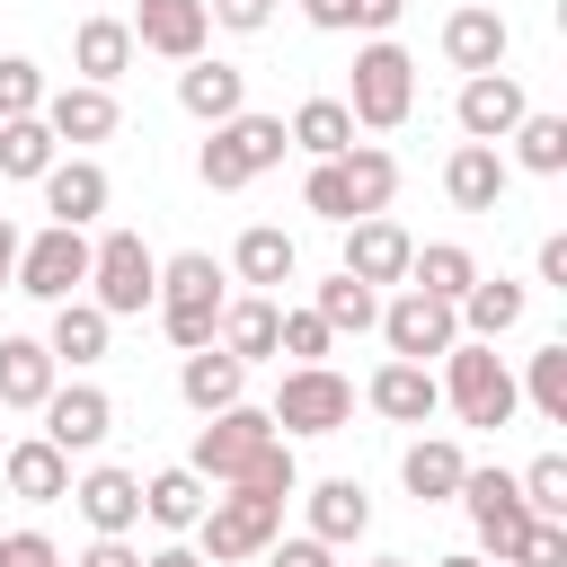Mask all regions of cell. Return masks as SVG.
Listing matches in <instances>:
<instances>
[{
	"label": "cell",
	"instance_id": "obj_4",
	"mask_svg": "<svg viewBox=\"0 0 567 567\" xmlns=\"http://www.w3.org/2000/svg\"><path fill=\"white\" fill-rule=\"evenodd\" d=\"M408 106H416V62H408V44L372 35V44L354 53L346 115H354V133H399V124H408Z\"/></svg>",
	"mask_w": 567,
	"mask_h": 567
},
{
	"label": "cell",
	"instance_id": "obj_25",
	"mask_svg": "<svg viewBox=\"0 0 567 567\" xmlns=\"http://www.w3.org/2000/svg\"><path fill=\"white\" fill-rule=\"evenodd\" d=\"M106 328H115V319H106V310H97L89 292H71V301H53V328H44V354H53V363H71V372H89V363L106 354Z\"/></svg>",
	"mask_w": 567,
	"mask_h": 567
},
{
	"label": "cell",
	"instance_id": "obj_39",
	"mask_svg": "<svg viewBox=\"0 0 567 567\" xmlns=\"http://www.w3.org/2000/svg\"><path fill=\"white\" fill-rule=\"evenodd\" d=\"M53 133H44V115H0V177H44L53 168Z\"/></svg>",
	"mask_w": 567,
	"mask_h": 567
},
{
	"label": "cell",
	"instance_id": "obj_53",
	"mask_svg": "<svg viewBox=\"0 0 567 567\" xmlns=\"http://www.w3.org/2000/svg\"><path fill=\"white\" fill-rule=\"evenodd\" d=\"M142 567H204V549H186V540H168V549H151Z\"/></svg>",
	"mask_w": 567,
	"mask_h": 567
},
{
	"label": "cell",
	"instance_id": "obj_47",
	"mask_svg": "<svg viewBox=\"0 0 567 567\" xmlns=\"http://www.w3.org/2000/svg\"><path fill=\"white\" fill-rule=\"evenodd\" d=\"M0 567H62V549L44 532H0Z\"/></svg>",
	"mask_w": 567,
	"mask_h": 567
},
{
	"label": "cell",
	"instance_id": "obj_8",
	"mask_svg": "<svg viewBox=\"0 0 567 567\" xmlns=\"http://www.w3.org/2000/svg\"><path fill=\"white\" fill-rule=\"evenodd\" d=\"M266 416H275V434H346V416H354V381L328 372V363H292V372L275 381Z\"/></svg>",
	"mask_w": 567,
	"mask_h": 567
},
{
	"label": "cell",
	"instance_id": "obj_10",
	"mask_svg": "<svg viewBox=\"0 0 567 567\" xmlns=\"http://www.w3.org/2000/svg\"><path fill=\"white\" fill-rule=\"evenodd\" d=\"M452 505H470V523H478V558H514V540L532 532V505H523V487L505 478V470H461V496Z\"/></svg>",
	"mask_w": 567,
	"mask_h": 567
},
{
	"label": "cell",
	"instance_id": "obj_26",
	"mask_svg": "<svg viewBox=\"0 0 567 567\" xmlns=\"http://www.w3.org/2000/svg\"><path fill=\"white\" fill-rule=\"evenodd\" d=\"M177 390H186V408H195V416L239 408V399H248V363H239L230 346H195V354H186V372H177Z\"/></svg>",
	"mask_w": 567,
	"mask_h": 567
},
{
	"label": "cell",
	"instance_id": "obj_50",
	"mask_svg": "<svg viewBox=\"0 0 567 567\" xmlns=\"http://www.w3.org/2000/svg\"><path fill=\"white\" fill-rule=\"evenodd\" d=\"M399 9H408V0H354V27H363V35H390Z\"/></svg>",
	"mask_w": 567,
	"mask_h": 567
},
{
	"label": "cell",
	"instance_id": "obj_46",
	"mask_svg": "<svg viewBox=\"0 0 567 567\" xmlns=\"http://www.w3.org/2000/svg\"><path fill=\"white\" fill-rule=\"evenodd\" d=\"M257 558H266V567H337V549H328V540H310V532H292V540L275 532Z\"/></svg>",
	"mask_w": 567,
	"mask_h": 567
},
{
	"label": "cell",
	"instance_id": "obj_55",
	"mask_svg": "<svg viewBox=\"0 0 567 567\" xmlns=\"http://www.w3.org/2000/svg\"><path fill=\"white\" fill-rule=\"evenodd\" d=\"M434 567H487V558H478V549H452V558H434Z\"/></svg>",
	"mask_w": 567,
	"mask_h": 567
},
{
	"label": "cell",
	"instance_id": "obj_29",
	"mask_svg": "<svg viewBox=\"0 0 567 567\" xmlns=\"http://www.w3.org/2000/svg\"><path fill=\"white\" fill-rule=\"evenodd\" d=\"M230 275H239V284H257V292H284V284L301 275V248H292L275 221H257V230H239V248H230Z\"/></svg>",
	"mask_w": 567,
	"mask_h": 567
},
{
	"label": "cell",
	"instance_id": "obj_49",
	"mask_svg": "<svg viewBox=\"0 0 567 567\" xmlns=\"http://www.w3.org/2000/svg\"><path fill=\"white\" fill-rule=\"evenodd\" d=\"M71 567H142V549H133L124 532H97V540H89V549H80Z\"/></svg>",
	"mask_w": 567,
	"mask_h": 567
},
{
	"label": "cell",
	"instance_id": "obj_45",
	"mask_svg": "<svg viewBox=\"0 0 567 567\" xmlns=\"http://www.w3.org/2000/svg\"><path fill=\"white\" fill-rule=\"evenodd\" d=\"M44 106V71L27 53H0V115H35Z\"/></svg>",
	"mask_w": 567,
	"mask_h": 567
},
{
	"label": "cell",
	"instance_id": "obj_5",
	"mask_svg": "<svg viewBox=\"0 0 567 567\" xmlns=\"http://www.w3.org/2000/svg\"><path fill=\"white\" fill-rule=\"evenodd\" d=\"M284 505H292V496H257V487L213 496V505L195 514V549H204V567H239V558H257V549L284 532Z\"/></svg>",
	"mask_w": 567,
	"mask_h": 567
},
{
	"label": "cell",
	"instance_id": "obj_35",
	"mask_svg": "<svg viewBox=\"0 0 567 567\" xmlns=\"http://www.w3.org/2000/svg\"><path fill=\"white\" fill-rule=\"evenodd\" d=\"M408 284L434 292V301H461V292L478 284V257H470L461 239H425V248H408Z\"/></svg>",
	"mask_w": 567,
	"mask_h": 567
},
{
	"label": "cell",
	"instance_id": "obj_23",
	"mask_svg": "<svg viewBox=\"0 0 567 567\" xmlns=\"http://www.w3.org/2000/svg\"><path fill=\"white\" fill-rule=\"evenodd\" d=\"M505 177H514V168H505L496 142H461V151L443 159V195H452L461 213H496V204H505Z\"/></svg>",
	"mask_w": 567,
	"mask_h": 567
},
{
	"label": "cell",
	"instance_id": "obj_9",
	"mask_svg": "<svg viewBox=\"0 0 567 567\" xmlns=\"http://www.w3.org/2000/svg\"><path fill=\"white\" fill-rule=\"evenodd\" d=\"M80 284H89V230L44 221L35 239H18V275H9V292H27V301H71Z\"/></svg>",
	"mask_w": 567,
	"mask_h": 567
},
{
	"label": "cell",
	"instance_id": "obj_31",
	"mask_svg": "<svg viewBox=\"0 0 567 567\" xmlns=\"http://www.w3.org/2000/svg\"><path fill=\"white\" fill-rule=\"evenodd\" d=\"M275 319H284V301H275V292H239V301H221L213 346H230L239 363H266V354H275Z\"/></svg>",
	"mask_w": 567,
	"mask_h": 567
},
{
	"label": "cell",
	"instance_id": "obj_43",
	"mask_svg": "<svg viewBox=\"0 0 567 567\" xmlns=\"http://www.w3.org/2000/svg\"><path fill=\"white\" fill-rule=\"evenodd\" d=\"M301 204L319 213V221H354V204H346V177H337V159H310V177H301Z\"/></svg>",
	"mask_w": 567,
	"mask_h": 567
},
{
	"label": "cell",
	"instance_id": "obj_6",
	"mask_svg": "<svg viewBox=\"0 0 567 567\" xmlns=\"http://www.w3.org/2000/svg\"><path fill=\"white\" fill-rule=\"evenodd\" d=\"M89 301H97L106 319H133V310L159 301V257L142 248V230H106V239H89Z\"/></svg>",
	"mask_w": 567,
	"mask_h": 567
},
{
	"label": "cell",
	"instance_id": "obj_48",
	"mask_svg": "<svg viewBox=\"0 0 567 567\" xmlns=\"http://www.w3.org/2000/svg\"><path fill=\"white\" fill-rule=\"evenodd\" d=\"M204 18H213V27H230V35H257V27L275 18V0H204Z\"/></svg>",
	"mask_w": 567,
	"mask_h": 567
},
{
	"label": "cell",
	"instance_id": "obj_19",
	"mask_svg": "<svg viewBox=\"0 0 567 567\" xmlns=\"http://www.w3.org/2000/svg\"><path fill=\"white\" fill-rule=\"evenodd\" d=\"M44 133L53 142H106L115 133V89H97V80H71V89H44Z\"/></svg>",
	"mask_w": 567,
	"mask_h": 567
},
{
	"label": "cell",
	"instance_id": "obj_2",
	"mask_svg": "<svg viewBox=\"0 0 567 567\" xmlns=\"http://www.w3.org/2000/svg\"><path fill=\"white\" fill-rule=\"evenodd\" d=\"M434 390H443V408L461 416V425H514V408H523V390H514V372H505V354L496 346H478V337H452L443 346V372H434Z\"/></svg>",
	"mask_w": 567,
	"mask_h": 567
},
{
	"label": "cell",
	"instance_id": "obj_44",
	"mask_svg": "<svg viewBox=\"0 0 567 567\" xmlns=\"http://www.w3.org/2000/svg\"><path fill=\"white\" fill-rule=\"evenodd\" d=\"M505 567H567V523H558V514H532V532L514 540Z\"/></svg>",
	"mask_w": 567,
	"mask_h": 567
},
{
	"label": "cell",
	"instance_id": "obj_16",
	"mask_svg": "<svg viewBox=\"0 0 567 567\" xmlns=\"http://www.w3.org/2000/svg\"><path fill=\"white\" fill-rule=\"evenodd\" d=\"M363 399H372V416H390V425H425V416L443 408L434 363H408V354H390V363L363 381Z\"/></svg>",
	"mask_w": 567,
	"mask_h": 567
},
{
	"label": "cell",
	"instance_id": "obj_40",
	"mask_svg": "<svg viewBox=\"0 0 567 567\" xmlns=\"http://www.w3.org/2000/svg\"><path fill=\"white\" fill-rule=\"evenodd\" d=\"M514 390H523L549 425H567V346H540V354H532V372H523Z\"/></svg>",
	"mask_w": 567,
	"mask_h": 567
},
{
	"label": "cell",
	"instance_id": "obj_37",
	"mask_svg": "<svg viewBox=\"0 0 567 567\" xmlns=\"http://www.w3.org/2000/svg\"><path fill=\"white\" fill-rule=\"evenodd\" d=\"M505 142H514L505 168H532V177H558V168H567V115H540V106H532Z\"/></svg>",
	"mask_w": 567,
	"mask_h": 567
},
{
	"label": "cell",
	"instance_id": "obj_27",
	"mask_svg": "<svg viewBox=\"0 0 567 567\" xmlns=\"http://www.w3.org/2000/svg\"><path fill=\"white\" fill-rule=\"evenodd\" d=\"M177 106H186L195 124H221V115H239V106H248V71H230V62H204V53H195V62L177 71Z\"/></svg>",
	"mask_w": 567,
	"mask_h": 567
},
{
	"label": "cell",
	"instance_id": "obj_54",
	"mask_svg": "<svg viewBox=\"0 0 567 567\" xmlns=\"http://www.w3.org/2000/svg\"><path fill=\"white\" fill-rule=\"evenodd\" d=\"M9 275H18V221L0 213V284H9Z\"/></svg>",
	"mask_w": 567,
	"mask_h": 567
},
{
	"label": "cell",
	"instance_id": "obj_14",
	"mask_svg": "<svg viewBox=\"0 0 567 567\" xmlns=\"http://www.w3.org/2000/svg\"><path fill=\"white\" fill-rule=\"evenodd\" d=\"M408 248H416V239H408L390 213H354V221H346V257H337V266H346L354 284H372V292H381V284H408Z\"/></svg>",
	"mask_w": 567,
	"mask_h": 567
},
{
	"label": "cell",
	"instance_id": "obj_3",
	"mask_svg": "<svg viewBox=\"0 0 567 567\" xmlns=\"http://www.w3.org/2000/svg\"><path fill=\"white\" fill-rule=\"evenodd\" d=\"M221 284H230V275H221L204 248H186V257H159V301H151V310H159V328H168V346H177V354L213 346V328H221V301H230Z\"/></svg>",
	"mask_w": 567,
	"mask_h": 567
},
{
	"label": "cell",
	"instance_id": "obj_18",
	"mask_svg": "<svg viewBox=\"0 0 567 567\" xmlns=\"http://www.w3.org/2000/svg\"><path fill=\"white\" fill-rule=\"evenodd\" d=\"M505 53H514V27L496 18V9H452L443 18V62L470 80V71H505Z\"/></svg>",
	"mask_w": 567,
	"mask_h": 567
},
{
	"label": "cell",
	"instance_id": "obj_20",
	"mask_svg": "<svg viewBox=\"0 0 567 567\" xmlns=\"http://www.w3.org/2000/svg\"><path fill=\"white\" fill-rule=\"evenodd\" d=\"M0 478H9V496H27V505H62V496H71V452H53L44 434L0 443Z\"/></svg>",
	"mask_w": 567,
	"mask_h": 567
},
{
	"label": "cell",
	"instance_id": "obj_30",
	"mask_svg": "<svg viewBox=\"0 0 567 567\" xmlns=\"http://www.w3.org/2000/svg\"><path fill=\"white\" fill-rule=\"evenodd\" d=\"M452 319H461V337L496 346L505 328H523V284H505V275H478V284L452 301Z\"/></svg>",
	"mask_w": 567,
	"mask_h": 567
},
{
	"label": "cell",
	"instance_id": "obj_42",
	"mask_svg": "<svg viewBox=\"0 0 567 567\" xmlns=\"http://www.w3.org/2000/svg\"><path fill=\"white\" fill-rule=\"evenodd\" d=\"M514 487H523V505H532V514H558V523H567V452H540Z\"/></svg>",
	"mask_w": 567,
	"mask_h": 567
},
{
	"label": "cell",
	"instance_id": "obj_13",
	"mask_svg": "<svg viewBox=\"0 0 567 567\" xmlns=\"http://www.w3.org/2000/svg\"><path fill=\"white\" fill-rule=\"evenodd\" d=\"M452 115H461V133H470V142H505V133L532 115V89H523L514 71H470V80H461V97H452Z\"/></svg>",
	"mask_w": 567,
	"mask_h": 567
},
{
	"label": "cell",
	"instance_id": "obj_21",
	"mask_svg": "<svg viewBox=\"0 0 567 567\" xmlns=\"http://www.w3.org/2000/svg\"><path fill=\"white\" fill-rule=\"evenodd\" d=\"M461 470H470V452H461L452 434H416V443L399 452V487H408L416 505H452V496H461Z\"/></svg>",
	"mask_w": 567,
	"mask_h": 567
},
{
	"label": "cell",
	"instance_id": "obj_36",
	"mask_svg": "<svg viewBox=\"0 0 567 567\" xmlns=\"http://www.w3.org/2000/svg\"><path fill=\"white\" fill-rule=\"evenodd\" d=\"M284 133H292V151H310V159H337V151L354 142V115H346V97H301Z\"/></svg>",
	"mask_w": 567,
	"mask_h": 567
},
{
	"label": "cell",
	"instance_id": "obj_56",
	"mask_svg": "<svg viewBox=\"0 0 567 567\" xmlns=\"http://www.w3.org/2000/svg\"><path fill=\"white\" fill-rule=\"evenodd\" d=\"M372 567H408V558H372Z\"/></svg>",
	"mask_w": 567,
	"mask_h": 567
},
{
	"label": "cell",
	"instance_id": "obj_33",
	"mask_svg": "<svg viewBox=\"0 0 567 567\" xmlns=\"http://www.w3.org/2000/svg\"><path fill=\"white\" fill-rule=\"evenodd\" d=\"M71 62H80V80L115 89V80L133 71V27H124V18H80V35H71Z\"/></svg>",
	"mask_w": 567,
	"mask_h": 567
},
{
	"label": "cell",
	"instance_id": "obj_52",
	"mask_svg": "<svg viewBox=\"0 0 567 567\" xmlns=\"http://www.w3.org/2000/svg\"><path fill=\"white\" fill-rule=\"evenodd\" d=\"M540 284H558V292H567V230H549V239H540Z\"/></svg>",
	"mask_w": 567,
	"mask_h": 567
},
{
	"label": "cell",
	"instance_id": "obj_7",
	"mask_svg": "<svg viewBox=\"0 0 567 567\" xmlns=\"http://www.w3.org/2000/svg\"><path fill=\"white\" fill-rule=\"evenodd\" d=\"M266 443H284V434H275V416L239 399V408H213V416L195 425V452H186V470H195L204 487H230V478H248V461H257Z\"/></svg>",
	"mask_w": 567,
	"mask_h": 567
},
{
	"label": "cell",
	"instance_id": "obj_17",
	"mask_svg": "<svg viewBox=\"0 0 567 567\" xmlns=\"http://www.w3.org/2000/svg\"><path fill=\"white\" fill-rule=\"evenodd\" d=\"M71 505H80L89 532H133V523H142V478L115 470V461H97V470L71 478Z\"/></svg>",
	"mask_w": 567,
	"mask_h": 567
},
{
	"label": "cell",
	"instance_id": "obj_11",
	"mask_svg": "<svg viewBox=\"0 0 567 567\" xmlns=\"http://www.w3.org/2000/svg\"><path fill=\"white\" fill-rule=\"evenodd\" d=\"M381 337H390V354H408V363H434L452 337H461V319H452V301H434V292H399V301H381V319H372Z\"/></svg>",
	"mask_w": 567,
	"mask_h": 567
},
{
	"label": "cell",
	"instance_id": "obj_38",
	"mask_svg": "<svg viewBox=\"0 0 567 567\" xmlns=\"http://www.w3.org/2000/svg\"><path fill=\"white\" fill-rule=\"evenodd\" d=\"M310 310H319L328 328H354V337H363V328L381 319V292H372V284H354V275L337 266L328 284H310Z\"/></svg>",
	"mask_w": 567,
	"mask_h": 567
},
{
	"label": "cell",
	"instance_id": "obj_15",
	"mask_svg": "<svg viewBox=\"0 0 567 567\" xmlns=\"http://www.w3.org/2000/svg\"><path fill=\"white\" fill-rule=\"evenodd\" d=\"M124 27H133V53H159V62H195L204 35H213L204 0H142Z\"/></svg>",
	"mask_w": 567,
	"mask_h": 567
},
{
	"label": "cell",
	"instance_id": "obj_22",
	"mask_svg": "<svg viewBox=\"0 0 567 567\" xmlns=\"http://www.w3.org/2000/svg\"><path fill=\"white\" fill-rule=\"evenodd\" d=\"M292 496H301V514H310V540H328V549L363 540V523H372L363 478H319V487H292Z\"/></svg>",
	"mask_w": 567,
	"mask_h": 567
},
{
	"label": "cell",
	"instance_id": "obj_41",
	"mask_svg": "<svg viewBox=\"0 0 567 567\" xmlns=\"http://www.w3.org/2000/svg\"><path fill=\"white\" fill-rule=\"evenodd\" d=\"M328 346H337V328H328L319 310H284V319H275V354H292V363H328Z\"/></svg>",
	"mask_w": 567,
	"mask_h": 567
},
{
	"label": "cell",
	"instance_id": "obj_1",
	"mask_svg": "<svg viewBox=\"0 0 567 567\" xmlns=\"http://www.w3.org/2000/svg\"><path fill=\"white\" fill-rule=\"evenodd\" d=\"M284 151H292L284 115H257V106H239V115H221V124H213V142L195 151V177H204L213 195H239V186H257L266 168H284Z\"/></svg>",
	"mask_w": 567,
	"mask_h": 567
},
{
	"label": "cell",
	"instance_id": "obj_32",
	"mask_svg": "<svg viewBox=\"0 0 567 567\" xmlns=\"http://www.w3.org/2000/svg\"><path fill=\"white\" fill-rule=\"evenodd\" d=\"M213 505V487L177 461V470H151L142 478V523H159V532H195V514Z\"/></svg>",
	"mask_w": 567,
	"mask_h": 567
},
{
	"label": "cell",
	"instance_id": "obj_57",
	"mask_svg": "<svg viewBox=\"0 0 567 567\" xmlns=\"http://www.w3.org/2000/svg\"><path fill=\"white\" fill-rule=\"evenodd\" d=\"M0 443H9V434H0Z\"/></svg>",
	"mask_w": 567,
	"mask_h": 567
},
{
	"label": "cell",
	"instance_id": "obj_28",
	"mask_svg": "<svg viewBox=\"0 0 567 567\" xmlns=\"http://www.w3.org/2000/svg\"><path fill=\"white\" fill-rule=\"evenodd\" d=\"M62 381V363L44 354V337H0V408H44Z\"/></svg>",
	"mask_w": 567,
	"mask_h": 567
},
{
	"label": "cell",
	"instance_id": "obj_24",
	"mask_svg": "<svg viewBox=\"0 0 567 567\" xmlns=\"http://www.w3.org/2000/svg\"><path fill=\"white\" fill-rule=\"evenodd\" d=\"M35 186H44V213H53V221H71V230H89V221L106 213V195H115L97 159H53Z\"/></svg>",
	"mask_w": 567,
	"mask_h": 567
},
{
	"label": "cell",
	"instance_id": "obj_51",
	"mask_svg": "<svg viewBox=\"0 0 567 567\" xmlns=\"http://www.w3.org/2000/svg\"><path fill=\"white\" fill-rule=\"evenodd\" d=\"M301 18L328 27V35H346V27H354V0H301Z\"/></svg>",
	"mask_w": 567,
	"mask_h": 567
},
{
	"label": "cell",
	"instance_id": "obj_12",
	"mask_svg": "<svg viewBox=\"0 0 567 567\" xmlns=\"http://www.w3.org/2000/svg\"><path fill=\"white\" fill-rule=\"evenodd\" d=\"M35 416H44V443H53V452H97V443L115 434V399H106L97 381H53V399H44Z\"/></svg>",
	"mask_w": 567,
	"mask_h": 567
},
{
	"label": "cell",
	"instance_id": "obj_34",
	"mask_svg": "<svg viewBox=\"0 0 567 567\" xmlns=\"http://www.w3.org/2000/svg\"><path fill=\"white\" fill-rule=\"evenodd\" d=\"M337 177H346V204L354 213H390V195H399V159L381 142H346L337 151Z\"/></svg>",
	"mask_w": 567,
	"mask_h": 567
}]
</instances>
